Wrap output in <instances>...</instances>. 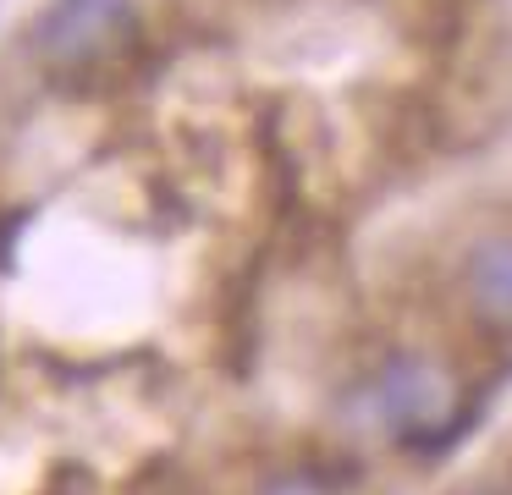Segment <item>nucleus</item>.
I'll use <instances>...</instances> for the list:
<instances>
[{"label":"nucleus","instance_id":"f257e3e1","mask_svg":"<svg viewBox=\"0 0 512 495\" xmlns=\"http://www.w3.org/2000/svg\"><path fill=\"white\" fill-rule=\"evenodd\" d=\"M149 55L138 0H50L28 28V61L61 94H105Z\"/></svg>","mask_w":512,"mask_h":495},{"label":"nucleus","instance_id":"f03ea898","mask_svg":"<svg viewBox=\"0 0 512 495\" xmlns=\"http://www.w3.org/2000/svg\"><path fill=\"white\" fill-rule=\"evenodd\" d=\"M347 418L402 451H441L474 424V402L435 358H424V352H386L353 385Z\"/></svg>","mask_w":512,"mask_h":495},{"label":"nucleus","instance_id":"7ed1b4c3","mask_svg":"<svg viewBox=\"0 0 512 495\" xmlns=\"http://www.w3.org/2000/svg\"><path fill=\"white\" fill-rule=\"evenodd\" d=\"M457 297L479 330L512 341V231H490L457 264Z\"/></svg>","mask_w":512,"mask_h":495},{"label":"nucleus","instance_id":"20e7f679","mask_svg":"<svg viewBox=\"0 0 512 495\" xmlns=\"http://www.w3.org/2000/svg\"><path fill=\"white\" fill-rule=\"evenodd\" d=\"M474 6L479 0H413V33H419V44L457 39L463 22L474 17Z\"/></svg>","mask_w":512,"mask_h":495},{"label":"nucleus","instance_id":"39448f33","mask_svg":"<svg viewBox=\"0 0 512 495\" xmlns=\"http://www.w3.org/2000/svg\"><path fill=\"white\" fill-rule=\"evenodd\" d=\"M254 495H336V490H331V479L314 473V468H281V473H270Z\"/></svg>","mask_w":512,"mask_h":495},{"label":"nucleus","instance_id":"423d86ee","mask_svg":"<svg viewBox=\"0 0 512 495\" xmlns=\"http://www.w3.org/2000/svg\"><path fill=\"white\" fill-rule=\"evenodd\" d=\"M39 495H94V479H89V468H56L39 484Z\"/></svg>","mask_w":512,"mask_h":495}]
</instances>
